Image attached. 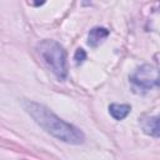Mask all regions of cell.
I'll return each instance as SVG.
<instances>
[{
  "instance_id": "6da1fadb",
  "label": "cell",
  "mask_w": 160,
  "mask_h": 160,
  "mask_svg": "<svg viewBox=\"0 0 160 160\" xmlns=\"http://www.w3.org/2000/svg\"><path fill=\"white\" fill-rule=\"evenodd\" d=\"M22 106L38 125H40L46 132L55 136L56 139L74 145L84 142L85 136L80 129L58 118L46 106L29 100L22 101Z\"/></svg>"
},
{
  "instance_id": "7a4b0ae2",
  "label": "cell",
  "mask_w": 160,
  "mask_h": 160,
  "mask_svg": "<svg viewBox=\"0 0 160 160\" xmlns=\"http://www.w3.org/2000/svg\"><path fill=\"white\" fill-rule=\"evenodd\" d=\"M38 51L56 78L64 80L68 75L66 52L64 48L54 40H42L38 45Z\"/></svg>"
},
{
  "instance_id": "3957f363",
  "label": "cell",
  "mask_w": 160,
  "mask_h": 160,
  "mask_svg": "<svg viewBox=\"0 0 160 160\" xmlns=\"http://www.w3.org/2000/svg\"><path fill=\"white\" fill-rule=\"evenodd\" d=\"M129 79L138 88L145 90L152 89L160 85V70L151 64H144L138 68L129 76Z\"/></svg>"
},
{
  "instance_id": "277c9868",
  "label": "cell",
  "mask_w": 160,
  "mask_h": 160,
  "mask_svg": "<svg viewBox=\"0 0 160 160\" xmlns=\"http://www.w3.org/2000/svg\"><path fill=\"white\" fill-rule=\"evenodd\" d=\"M141 128L145 134L154 136V138H160V115L151 116V118L142 120Z\"/></svg>"
},
{
  "instance_id": "5b68a950",
  "label": "cell",
  "mask_w": 160,
  "mask_h": 160,
  "mask_svg": "<svg viewBox=\"0 0 160 160\" xmlns=\"http://www.w3.org/2000/svg\"><path fill=\"white\" fill-rule=\"evenodd\" d=\"M109 35V30L105 28H94L90 30L89 36H88V44L91 48H96L98 45H100V42H102Z\"/></svg>"
},
{
  "instance_id": "8992f818",
  "label": "cell",
  "mask_w": 160,
  "mask_h": 160,
  "mask_svg": "<svg viewBox=\"0 0 160 160\" xmlns=\"http://www.w3.org/2000/svg\"><path fill=\"white\" fill-rule=\"evenodd\" d=\"M130 110H131V106L128 104H111L109 106L110 115L116 120H122L124 118H126Z\"/></svg>"
},
{
  "instance_id": "52a82bcc",
  "label": "cell",
  "mask_w": 160,
  "mask_h": 160,
  "mask_svg": "<svg viewBox=\"0 0 160 160\" xmlns=\"http://www.w3.org/2000/svg\"><path fill=\"white\" fill-rule=\"evenodd\" d=\"M85 59H86V52L84 51V49H78L76 52H75V55H74V60H75L76 65L81 64Z\"/></svg>"
}]
</instances>
